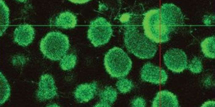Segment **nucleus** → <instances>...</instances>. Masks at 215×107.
Segmentation results:
<instances>
[{
  "label": "nucleus",
  "instance_id": "1",
  "mask_svg": "<svg viewBox=\"0 0 215 107\" xmlns=\"http://www.w3.org/2000/svg\"><path fill=\"white\" fill-rule=\"evenodd\" d=\"M124 40L128 50L140 58H152L157 52L158 47L156 43L135 26L129 25L126 27Z\"/></svg>",
  "mask_w": 215,
  "mask_h": 107
},
{
  "label": "nucleus",
  "instance_id": "2",
  "mask_svg": "<svg viewBox=\"0 0 215 107\" xmlns=\"http://www.w3.org/2000/svg\"><path fill=\"white\" fill-rule=\"evenodd\" d=\"M143 25L144 33L156 43L165 42L169 40L171 32L161 17L160 9H151L147 12Z\"/></svg>",
  "mask_w": 215,
  "mask_h": 107
},
{
  "label": "nucleus",
  "instance_id": "3",
  "mask_svg": "<svg viewBox=\"0 0 215 107\" xmlns=\"http://www.w3.org/2000/svg\"><path fill=\"white\" fill-rule=\"evenodd\" d=\"M67 36L59 32L48 33L41 40L40 48L47 58L53 61L61 60L66 55L69 48Z\"/></svg>",
  "mask_w": 215,
  "mask_h": 107
},
{
  "label": "nucleus",
  "instance_id": "4",
  "mask_svg": "<svg viewBox=\"0 0 215 107\" xmlns=\"http://www.w3.org/2000/svg\"><path fill=\"white\" fill-rule=\"evenodd\" d=\"M107 71L112 77L121 78L130 71L132 62L127 54L121 48L114 47L110 49L104 58Z\"/></svg>",
  "mask_w": 215,
  "mask_h": 107
},
{
  "label": "nucleus",
  "instance_id": "5",
  "mask_svg": "<svg viewBox=\"0 0 215 107\" xmlns=\"http://www.w3.org/2000/svg\"><path fill=\"white\" fill-rule=\"evenodd\" d=\"M113 33L111 25L104 18L99 17L92 21L88 32V37L95 47L107 43Z\"/></svg>",
  "mask_w": 215,
  "mask_h": 107
},
{
  "label": "nucleus",
  "instance_id": "6",
  "mask_svg": "<svg viewBox=\"0 0 215 107\" xmlns=\"http://www.w3.org/2000/svg\"><path fill=\"white\" fill-rule=\"evenodd\" d=\"M160 10L161 18L171 32L183 24V14L181 9L174 4H164Z\"/></svg>",
  "mask_w": 215,
  "mask_h": 107
},
{
  "label": "nucleus",
  "instance_id": "7",
  "mask_svg": "<svg viewBox=\"0 0 215 107\" xmlns=\"http://www.w3.org/2000/svg\"><path fill=\"white\" fill-rule=\"evenodd\" d=\"M163 58L166 67L173 72L180 73L187 68V56L181 49H170L166 52Z\"/></svg>",
  "mask_w": 215,
  "mask_h": 107
},
{
  "label": "nucleus",
  "instance_id": "8",
  "mask_svg": "<svg viewBox=\"0 0 215 107\" xmlns=\"http://www.w3.org/2000/svg\"><path fill=\"white\" fill-rule=\"evenodd\" d=\"M140 76L143 81L155 84H165L168 78L165 70L150 62L143 66Z\"/></svg>",
  "mask_w": 215,
  "mask_h": 107
},
{
  "label": "nucleus",
  "instance_id": "9",
  "mask_svg": "<svg viewBox=\"0 0 215 107\" xmlns=\"http://www.w3.org/2000/svg\"><path fill=\"white\" fill-rule=\"evenodd\" d=\"M57 94V88L53 78L47 74L42 75L39 83L37 94L38 99L41 101L49 99Z\"/></svg>",
  "mask_w": 215,
  "mask_h": 107
},
{
  "label": "nucleus",
  "instance_id": "10",
  "mask_svg": "<svg viewBox=\"0 0 215 107\" xmlns=\"http://www.w3.org/2000/svg\"><path fill=\"white\" fill-rule=\"evenodd\" d=\"M34 35V28L30 25H20L14 31V40L20 46H27L32 42Z\"/></svg>",
  "mask_w": 215,
  "mask_h": 107
},
{
  "label": "nucleus",
  "instance_id": "11",
  "mask_svg": "<svg viewBox=\"0 0 215 107\" xmlns=\"http://www.w3.org/2000/svg\"><path fill=\"white\" fill-rule=\"evenodd\" d=\"M153 107H178V101L177 96L173 93L166 90L157 93L152 102Z\"/></svg>",
  "mask_w": 215,
  "mask_h": 107
},
{
  "label": "nucleus",
  "instance_id": "12",
  "mask_svg": "<svg viewBox=\"0 0 215 107\" xmlns=\"http://www.w3.org/2000/svg\"><path fill=\"white\" fill-rule=\"evenodd\" d=\"M97 88V84L95 82L80 85L74 92V96L79 102H87L94 97Z\"/></svg>",
  "mask_w": 215,
  "mask_h": 107
},
{
  "label": "nucleus",
  "instance_id": "13",
  "mask_svg": "<svg viewBox=\"0 0 215 107\" xmlns=\"http://www.w3.org/2000/svg\"><path fill=\"white\" fill-rule=\"evenodd\" d=\"M117 93L111 87L105 88L100 94V101L95 107H111L117 99Z\"/></svg>",
  "mask_w": 215,
  "mask_h": 107
},
{
  "label": "nucleus",
  "instance_id": "14",
  "mask_svg": "<svg viewBox=\"0 0 215 107\" xmlns=\"http://www.w3.org/2000/svg\"><path fill=\"white\" fill-rule=\"evenodd\" d=\"M55 24L57 26L63 28H72L76 24V17L70 12H63L57 17Z\"/></svg>",
  "mask_w": 215,
  "mask_h": 107
},
{
  "label": "nucleus",
  "instance_id": "15",
  "mask_svg": "<svg viewBox=\"0 0 215 107\" xmlns=\"http://www.w3.org/2000/svg\"><path fill=\"white\" fill-rule=\"evenodd\" d=\"M202 51L204 56L207 57H215V37L214 36L205 38L201 44Z\"/></svg>",
  "mask_w": 215,
  "mask_h": 107
},
{
  "label": "nucleus",
  "instance_id": "16",
  "mask_svg": "<svg viewBox=\"0 0 215 107\" xmlns=\"http://www.w3.org/2000/svg\"><path fill=\"white\" fill-rule=\"evenodd\" d=\"M9 10L4 2L0 0V36L8 27L9 24Z\"/></svg>",
  "mask_w": 215,
  "mask_h": 107
},
{
  "label": "nucleus",
  "instance_id": "17",
  "mask_svg": "<svg viewBox=\"0 0 215 107\" xmlns=\"http://www.w3.org/2000/svg\"><path fill=\"white\" fill-rule=\"evenodd\" d=\"M10 94V88L7 80L0 73V104L4 103Z\"/></svg>",
  "mask_w": 215,
  "mask_h": 107
},
{
  "label": "nucleus",
  "instance_id": "18",
  "mask_svg": "<svg viewBox=\"0 0 215 107\" xmlns=\"http://www.w3.org/2000/svg\"><path fill=\"white\" fill-rule=\"evenodd\" d=\"M76 56L71 54L65 55L61 60L60 65L64 70H68L73 68L76 61Z\"/></svg>",
  "mask_w": 215,
  "mask_h": 107
},
{
  "label": "nucleus",
  "instance_id": "19",
  "mask_svg": "<svg viewBox=\"0 0 215 107\" xmlns=\"http://www.w3.org/2000/svg\"><path fill=\"white\" fill-rule=\"evenodd\" d=\"M116 85L119 91L122 93H126L130 91L133 87L131 81L123 77L120 78L117 81Z\"/></svg>",
  "mask_w": 215,
  "mask_h": 107
},
{
  "label": "nucleus",
  "instance_id": "20",
  "mask_svg": "<svg viewBox=\"0 0 215 107\" xmlns=\"http://www.w3.org/2000/svg\"><path fill=\"white\" fill-rule=\"evenodd\" d=\"M187 68L194 73H198L202 71V66L201 61L198 58H193L188 64Z\"/></svg>",
  "mask_w": 215,
  "mask_h": 107
},
{
  "label": "nucleus",
  "instance_id": "21",
  "mask_svg": "<svg viewBox=\"0 0 215 107\" xmlns=\"http://www.w3.org/2000/svg\"><path fill=\"white\" fill-rule=\"evenodd\" d=\"M131 104L133 107H144L146 106V102L143 98L138 97L132 100Z\"/></svg>",
  "mask_w": 215,
  "mask_h": 107
},
{
  "label": "nucleus",
  "instance_id": "22",
  "mask_svg": "<svg viewBox=\"0 0 215 107\" xmlns=\"http://www.w3.org/2000/svg\"><path fill=\"white\" fill-rule=\"evenodd\" d=\"M201 107H215V101H212L205 102Z\"/></svg>",
  "mask_w": 215,
  "mask_h": 107
}]
</instances>
